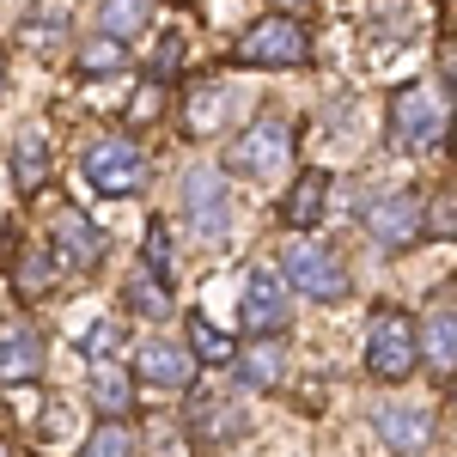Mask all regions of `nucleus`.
Masks as SVG:
<instances>
[{
	"label": "nucleus",
	"mask_w": 457,
	"mask_h": 457,
	"mask_svg": "<svg viewBox=\"0 0 457 457\" xmlns=\"http://www.w3.org/2000/svg\"><path fill=\"white\" fill-rule=\"evenodd\" d=\"M287 287H299L305 299H342L348 293V269H342L336 250L299 238V245H287Z\"/></svg>",
	"instance_id": "nucleus-7"
},
{
	"label": "nucleus",
	"mask_w": 457,
	"mask_h": 457,
	"mask_svg": "<svg viewBox=\"0 0 457 457\" xmlns=\"http://www.w3.org/2000/svg\"><path fill=\"white\" fill-rule=\"evenodd\" d=\"M421 220L427 213L415 195H385V202L366 208V232H372V245H385V250H409L421 238Z\"/></svg>",
	"instance_id": "nucleus-10"
},
{
	"label": "nucleus",
	"mask_w": 457,
	"mask_h": 457,
	"mask_svg": "<svg viewBox=\"0 0 457 457\" xmlns=\"http://www.w3.org/2000/svg\"><path fill=\"white\" fill-rule=\"evenodd\" d=\"M305 55H312V37L299 31L287 12H269V19H256L238 37V62L245 68H299Z\"/></svg>",
	"instance_id": "nucleus-4"
},
{
	"label": "nucleus",
	"mask_w": 457,
	"mask_h": 457,
	"mask_svg": "<svg viewBox=\"0 0 457 457\" xmlns=\"http://www.w3.org/2000/svg\"><path fill=\"white\" fill-rule=\"evenodd\" d=\"M116 348H122V329H116V323H92V329L79 336V353H86V360H110Z\"/></svg>",
	"instance_id": "nucleus-24"
},
{
	"label": "nucleus",
	"mask_w": 457,
	"mask_h": 457,
	"mask_svg": "<svg viewBox=\"0 0 457 457\" xmlns=\"http://www.w3.org/2000/svg\"><path fill=\"white\" fill-rule=\"evenodd\" d=\"M372 427H378V439H385L390 452H403V457H421L433 445V415L427 409H409V403H385L372 415Z\"/></svg>",
	"instance_id": "nucleus-11"
},
{
	"label": "nucleus",
	"mask_w": 457,
	"mask_h": 457,
	"mask_svg": "<svg viewBox=\"0 0 457 457\" xmlns=\"http://www.w3.org/2000/svg\"><path fill=\"white\" fill-rule=\"evenodd\" d=\"M86 183H92V195H110V202H122V195H135V189H146V153L135 141H122V135H110V141H98L92 153H86Z\"/></svg>",
	"instance_id": "nucleus-2"
},
{
	"label": "nucleus",
	"mask_w": 457,
	"mask_h": 457,
	"mask_svg": "<svg viewBox=\"0 0 457 457\" xmlns=\"http://www.w3.org/2000/svg\"><path fill=\"white\" fill-rule=\"evenodd\" d=\"M129 305L146 317H165V287L153 281V275H141V281H129Z\"/></svg>",
	"instance_id": "nucleus-26"
},
{
	"label": "nucleus",
	"mask_w": 457,
	"mask_h": 457,
	"mask_svg": "<svg viewBox=\"0 0 457 457\" xmlns=\"http://www.w3.org/2000/svg\"><path fill=\"white\" fill-rule=\"evenodd\" d=\"M0 92H6V62H0Z\"/></svg>",
	"instance_id": "nucleus-30"
},
{
	"label": "nucleus",
	"mask_w": 457,
	"mask_h": 457,
	"mask_svg": "<svg viewBox=\"0 0 457 457\" xmlns=\"http://www.w3.org/2000/svg\"><path fill=\"white\" fill-rule=\"evenodd\" d=\"M0 457H12V452H6V445H0Z\"/></svg>",
	"instance_id": "nucleus-31"
},
{
	"label": "nucleus",
	"mask_w": 457,
	"mask_h": 457,
	"mask_svg": "<svg viewBox=\"0 0 457 457\" xmlns=\"http://www.w3.org/2000/svg\"><path fill=\"white\" fill-rule=\"evenodd\" d=\"M49 256H55V269H92L98 256H104V232L86 220L79 208H62L49 220Z\"/></svg>",
	"instance_id": "nucleus-9"
},
{
	"label": "nucleus",
	"mask_w": 457,
	"mask_h": 457,
	"mask_svg": "<svg viewBox=\"0 0 457 457\" xmlns=\"http://www.w3.org/2000/svg\"><path fill=\"white\" fill-rule=\"evenodd\" d=\"M189 336H195V353H202V360H232V342L213 329L208 317H189Z\"/></svg>",
	"instance_id": "nucleus-25"
},
{
	"label": "nucleus",
	"mask_w": 457,
	"mask_h": 457,
	"mask_svg": "<svg viewBox=\"0 0 457 457\" xmlns=\"http://www.w3.org/2000/svg\"><path fill=\"white\" fill-rule=\"evenodd\" d=\"M49 281H55V256H25V262H19V287H25V293H43Z\"/></svg>",
	"instance_id": "nucleus-27"
},
{
	"label": "nucleus",
	"mask_w": 457,
	"mask_h": 457,
	"mask_svg": "<svg viewBox=\"0 0 457 457\" xmlns=\"http://www.w3.org/2000/svg\"><path fill=\"white\" fill-rule=\"evenodd\" d=\"M238 323H245L250 336H275L287 323V287L275 269H250L245 293H238Z\"/></svg>",
	"instance_id": "nucleus-8"
},
{
	"label": "nucleus",
	"mask_w": 457,
	"mask_h": 457,
	"mask_svg": "<svg viewBox=\"0 0 457 457\" xmlns=\"http://www.w3.org/2000/svg\"><path fill=\"white\" fill-rule=\"evenodd\" d=\"M92 409L110 415V421H122V415L135 409V378H129L122 366L98 360V366H92Z\"/></svg>",
	"instance_id": "nucleus-15"
},
{
	"label": "nucleus",
	"mask_w": 457,
	"mask_h": 457,
	"mask_svg": "<svg viewBox=\"0 0 457 457\" xmlns=\"http://www.w3.org/2000/svg\"><path fill=\"white\" fill-rule=\"evenodd\" d=\"M323 195H329V177H323V171H299V177H293V189H287L281 220L293 226V232L317 226V213H323Z\"/></svg>",
	"instance_id": "nucleus-16"
},
{
	"label": "nucleus",
	"mask_w": 457,
	"mask_h": 457,
	"mask_svg": "<svg viewBox=\"0 0 457 457\" xmlns=\"http://www.w3.org/2000/svg\"><path fill=\"white\" fill-rule=\"evenodd\" d=\"M25 37H31V43H55V37H62V12H43V19H31V25H25Z\"/></svg>",
	"instance_id": "nucleus-28"
},
{
	"label": "nucleus",
	"mask_w": 457,
	"mask_h": 457,
	"mask_svg": "<svg viewBox=\"0 0 457 457\" xmlns=\"http://www.w3.org/2000/svg\"><path fill=\"white\" fill-rule=\"evenodd\" d=\"M135 372L146 385H189L195 378V353L177 348V342H141L135 348Z\"/></svg>",
	"instance_id": "nucleus-13"
},
{
	"label": "nucleus",
	"mask_w": 457,
	"mask_h": 457,
	"mask_svg": "<svg viewBox=\"0 0 457 457\" xmlns=\"http://www.w3.org/2000/svg\"><path fill=\"white\" fill-rule=\"evenodd\" d=\"M415 360H421V348H415V323H409L403 312H378L372 317V329H366V372L385 378V385H396V378L415 372Z\"/></svg>",
	"instance_id": "nucleus-5"
},
{
	"label": "nucleus",
	"mask_w": 457,
	"mask_h": 457,
	"mask_svg": "<svg viewBox=\"0 0 457 457\" xmlns=\"http://www.w3.org/2000/svg\"><path fill=\"white\" fill-rule=\"evenodd\" d=\"M287 6H299V0H287Z\"/></svg>",
	"instance_id": "nucleus-32"
},
{
	"label": "nucleus",
	"mask_w": 457,
	"mask_h": 457,
	"mask_svg": "<svg viewBox=\"0 0 457 457\" xmlns=\"http://www.w3.org/2000/svg\"><path fill=\"white\" fill-rule=\"evenodd\" d=\"M415 348L433 360V372H452L457 366V329H452V299H439V312L427 317V329H421V342Z\"/></svg>",
	"instance_id": "nucleus-17"
},
{
	"label": "nucleus",
	"mask_w": 457,
	"mask_h": 457,
	"mask_svg": "<svg viewBox=\"0 0 457 457\" xmlns=\"http://www.w3.org/2000/svg\"><path fill=\"white\" fill-rule=\"evenodd\" d=\"M183 213H189V226L202 238H226V226H232V189H226V177L213 171V165H189L183 171Z\"/></svg>",
	"instance_id": "nucleus-6"
},
{
	"label": "nucleus",
	"mask_w": 457,
	"mask_h": 457,
	"mask_svg": "<svg viewBox=\"0 0 457 457\" xmlns=\"http://www.w3.org/2000/svg\"><path fill=\"white\" fill-rule=\"evenodd\" d=\"M79 457H135V433H129L122 421H104L92 439H86V452H79Z\"/></svg>",
	"instance_id": "nucleus-22"
},
{
	"label": "nucleus",
	"mask_w": 457,
	"mask_h": 457,
	"mask_svg": "<svg viewBox=\"0 0 457 457\" xmlns=\"http://www.w3.org/2000/svg\"><path fill=\"white\" fill-rule=\"evenodd\" d=\"M43 378V336L31 323H6L0 329V385H25Z\"/></svg>",
	"instance_id": "nucleus-12"
},
{
	"label": "nucleus",
	"mask_w": 457,
	"mask_h": 457,
	"mask_svg": "<svg viewBox=\"0 0 457 457\" xmlns=\"http://www.w3.org/2000/svg\"><path fill=\"white\" fill-rule=\"evenodd\" d=\"M146 275L159 287L171 281V232L165 226H146Z\"/></svg>",
	"instance_id": "nucleus-23"
},
{
	"label": "nucleus",
	"mask_w": 457,
	"mask_h": 457,
	"mask_svg": "<svg viewBox=\"0 0 457 457\" xmlns=\"http://www.w3.org/2000/svg\"><path fill=\"white\" fill-rule=\"evenodd\" d=\"M177 55H183V43L165 37V49H159V79H171V73H177Z\"/></svg>",
	"instance_id": "nucleus-29"
},
{
	"label": "nucleus",
	"mask_w": 457,
	"mask_h": 457,
	"mask_svg": "<svg viewBox=\"0 0 457 457\" xmlns=\"http://www.w3.org/2000/svg\"><path fill=\"white\" fill-rule=\"evenodd\" d=\"M146 12H153V0H98V31L129 43L146 25Z\"/></svg>",
	"instance_id": "nucleus-19"
},
{
	"label": "nucleus",
	"mask_w": 457,
	"mask_h": 457,
	"mask_svg": "<svg viewBox=\"0 0 457 457\" xmlns=\"http://www.w3.org/2000/svg\"><path fill=\"white\" fill-rule=\"evenodd\" d=\"M281 372H287V348L275 342V336H256V348H245L238 360H232V378H238L245 390L281 385Z\"/></svg>",
	"instance_id": "nucleus-14"
},
{
	"label": "nucleus",
	"mask_w": 457,
	"mask_h": 457,
	"mask_svg": "<svg viewBox=\"0 0 457 457\" xmlns=\"http://www.w3.org/2000/svg\"><path fill=\"white\" fill-rule=\"evenodd\" d=\"M79 68H86V73H122V68H129V43H116V37L98 31L86 49H79Z\"/></svg>",
	"instance_id": "nucleus-20"
},
{
	"label": "nucleus",
	"mask_w": 457,
	"mask_h": 457,
	"mask_svg": "<svg viewBox=\"0 0 457 457\" xmlns=\"http://www.w3.org/2000/svg\"><path fill=\"white\" fill-rule=\"evenodd\" d=\"M12 177H19V189H37L43 177H49V141H43V129H19V141H12Z\"/></svg>",
	"instance_id": "nucleus-18"
},
{
	"label": "nucleus",
	"mask_w": 457,
	"mask_h": 457,
	"mask_svg": "<svg viewBox=\"0 0 457 457\" xmlns=\"http://www.w3.org/2000/svg\"><path fill=\"white\" fill-rule=\"evenodd\" d=\"M445 110H452L445 86H403L390 98V141L403 153H439L445 146Z\"/></svg>",
	"instance_id": "nucleus-1"
},
{
	"label": "nucleus",
	"mask_w": 457,
	"mask_h": 457,
	"mask_svg": "<svg viewBox=\"0 0 457 457\" xmlns=\"http://www.w3.org/2000/svg\"><path fill=\"white\" fill-rule=\"evenodd\" d=\"M189 427H195L202 439H232V433L245 427V415H232V409H220V403H195V409H189Z\"/></svg>",
	"instance_id": "nucleus-21"
},
{
	"label": "nucleus",
	"mask_w": 457,
	"mask_h": 457,
	"mask_svg": "<svg viewBox=\"0 0 457 457\" xmlns=\"http://www.w3.org/2000/svg\"><path fill=\"white\" fill-rule=\"evenodd\" d=\"M293 165V122L287 116H262L232 141V171L238 177H287Z\"/></svg>",
	"instance_id": "nucleus-3"
}]
</instances>
